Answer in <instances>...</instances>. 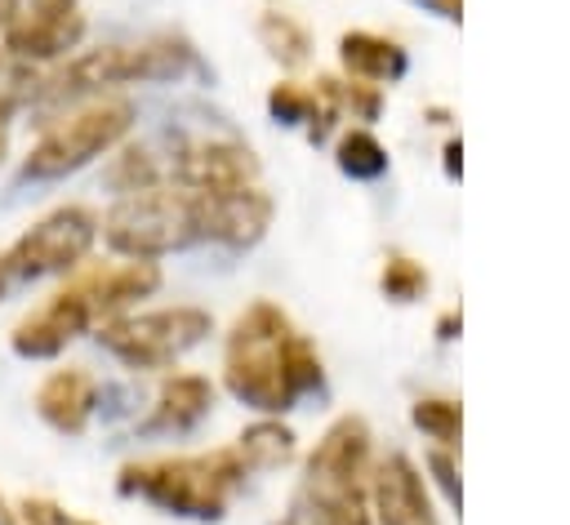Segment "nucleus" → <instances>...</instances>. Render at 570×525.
Wrapping results in <instances>:
<instances>
[{
  "mask_svg": "<svg viewBox=\"0 0 570 525\" xmlns=\"http://www.w3.org/2000/svg\"><path fill=\"white\" fill-rule=\"evenodd\" d=\"M223 383L258 414H285L303 392L321 387V356L307 334L272 298H254L223 347Z\"/></svg>",
  "mask_w": 570,
  "mask_h": 525,
  "instance_id": "nucleus-1",
  "label": "nucleus"
},
{
  "mask_svg": "<svg viewBox=\"0 0 570 525\" xmlns=\"http://www.w3.org/2000/svg\"><path fill=\"white\" fill-rule=\"evenodd\" d=\"M245 463L236 445L209 449V454H178V458H147L120 467V494H142L147 503L196 516V521H218L227 512V498L245 485Z\"/></svg>",
  "mask_w": 570,
  "mask_h": 525,
  "instance_id": "nucleus-2",
  "label": "nucleus"
},
{
  "mask_svg": "<svg viewBox=\"0 0 570 525\" xmlns=\"http://www.w3.org/2000/svg\"><path fill=\"white\" fill-rule=\"evenodd\" d=\"M191 67V44L183 36H151L142 44H98L85 53H71L58 71L40 76L36 98L45 107H62L76 98H102L111 85L134 80H169Z\"/></svg>",
  "mask_w": 570,
  "mask_h": 525,
  "instance_id": "nucleus-3",
  "label": "nucleus"
},
{
  "mask_svg": "<svg viewBox=\"0 0 570 525\" xmlns=\"http://www.w3.org/2000/svg\"><path fill=\"white\" fill-rule=\"evenodd\" d=\"M102 240L125 258H160L196 240L191 196L178 182H151L142 191L116 196V205L98 218Z\"/></svg>",
  "mask_w": 570,
  "mask_h": 525,
  "instance_id": "nucleus-4",
  "label": "nucleus"
},
{
  "mask_svg": "<svg viewBox=\"0 0 570 525\" xmlns=\"http://www.w3.org/2000/svg\"><path fill=\"white\" fill-rule=\"evenodd\" d=\"M129 129H134V102L94 98V102L76 107L71 116H58L45 125V133L36 138V147L22 160V178H31V182L62 178V174L89 165L94 156L111 151Z\"/></svg>",
  "mask_w": 570,
  "mask_h": 525,
  "instance_id": "nucleus-5",
  "label": "nucleus"
},
{
  "mask_svg": "<svg viewBox=\"0 0 570 525\" xmlns=\"http://www.w3.org/2000/svg\"><path fill=\"white\" fill-rule=\"evenodd\" d=\"M214 329V316L205 307L178 303V307H156V311H125L102 320L98 343L129 369H165L174 365L183 351H191L196 343H205V334Z\"/></svg>",
  "mask_w": 570,
  "mask_h": 525,
  "instance_id": "nucleus-6",
  "label": "nucleus"
},
{
  "mask_svg": "<svg viewBox=\"0 0 570 525\" xmlns=\"http://www.w3.org/2000/svg\"><path fill=\"white\" fill-rule=\"evenodd\" d=\"M98 240V214L85 205H62L31 222L4 254L13 262V276H53L76 271Z\"/></svg>",
  "mask_w": 570,
  "mask_h": 525,
  "instance_id": "nucleus-7",
  "label": "nucleus"
},
{
  "mask_svg": "<svg viewBox=\"0 0 570 525\" xmlns=\"http://www.w3.org/2000/svg\"><path fill=\"white\" fill-rule=\"evenodd\" d=\"M0 36L18 62H58L85 36L76 0H0Z\"/></svg>",
  "mask_w": 570,
  "mask_h": 525,
  "instance_id": "nucleus-8",
  "label": "nucleus"
},
{
  "mask_svg": "<svg viewBox=\"0 0 570 525\" xmlns=\"http://www.w3.org/2000/svg\"><path fill=\"white\" fill-rule=\"evenodd\" d=\"M370 467H374L370 423L361 414H338L325 427V436L316 440V449L307 454L298 489H312V494H365Z\"/></svg>",
  "mask_w": 570,
  "mask_h": 525,
  "instance_id": "nucleus-9",
  "label": "nucleus"
},
{
  "mask_svg": "<svg viewBox=\"0 0 570 525\" xmlns=\"http://www.w3.org/2000/svg\"><path fill=\"white\" fill-rule=\"evenodd\" d=\"M169 182H178L191 196H232V191H245L258 182V160L240 142H223V138L191 142L174 156Z\"/></svg>",
  "mask_w": 570,
  "mask_h": 525,
  "instance_id": "nucleus-10",
  "label": "nucleus"
},
{
  "mask_svg": "<svg viewBox=\"0 0 570 525\" xmlns=\"http://www.w3.org/2000/svg\"><path fill=\"white\" fill-rule=\"evenodd\" d=\"M67 285L85 298V307H89V316H94V325H98V320L125 316L134 303L151 298V294L160 289V267H156L151 258L94 262V267H76V276H71Z\"/></svg>",
  "mask_w": 570,
  "mask_h": 525,
  "instance_id": "nucleus-11",
  "label": "nucleus"
},
{
  "mask_svg": "<svg viewBox=\"0 0 570 525\" xmlns=\"http://www.w3.org/2000/svg\"><path fill=\"white\" fill-rule=\"evenodd\" d=\"M191 218H196V240H218V245L245 249L267 231L272 196L263 191V182L232 191V196H191Z\"/></svg>",
  "mask_w": 570,
  "mask_h": 525,
  "instance_id": "nucleus-12",
  "label": "nucleus"
},
{
  "mask_svg": "<svg viewBox=\"0 0 570 525\" xmlns=\"http://www.w3.org/2000/svg\"><path fill=\"white\" fill-rule=\"evenodd\" d=\"M365 494H370V521L374 525H436L428 485L405 454L374 458Z\"/></svg>",
  "mask_w": 570,
  "mask_h": 525,
  "instance_id": "nucleus-13",
  "label": "nucleus"
},
{
  "mask_svg": "<svg viewBox=\"0 0 570 525\" xmlns=\"http://www.w3.org/2000/svg\"><path fill=\"white\" fill-rule=\"evenodd\" d=\"M89 325H94V316H89L85 298H80L71 285H62V289H53L36 311H27V316L13 325L9 343H13L18 356L45 360V356H58V351H62L71 338H80Z\"/></svg>",
  "mask_w": 570,
  "mask_h": 525,
  "instance_id": "nucleus-14",
  "label": "nucleus"
},
{
  "mask_svg": "<svg viewBox=\"0 0 570 525\" xmlns=\"http://www.w3.org/2000/svg\"><path fill=\"white\" fill-rule=\"evenodd\" d=\"M94 405H98V378L85 369V365H67V369H53L40 392H36V409L40 418L62 432V436H80L94 418Z\"/></svg>",
  "mask_w": 570,
  "mask_h": 525,
  "instance_id": "nucleus-15",
  "label": "nucleus"
},
{
  "mask_svg": "<svg viewBox=\"0 0 570 525\" xmlns=\"http://www.w3.org/2000/svg\"><path fill=\"white\" fill-rule=\"evenodd\" d=\"M214 409V383L205 374H169L156 392V405L142 432H187Z\"/></svg>",
  "mask_w": 570,
  "mask_h": 525,
  "instance_id": "nucleus-16",
  "label": "nucleus"
},
{
  "mask_svg": "<svg viewBox=\"0 0 570 525\" xmlns=\"http://www.w3.org/2000/svg\"><path fill=\"white\" fill-rule=\"evenodd\" d=\"M338 62L352 80L365 85H387L405 71V49L379 31H343L338 40Z\"/></svg>",
  "mask_w": 570,
  "mask_h": 525,
  "instance_id": "nucleus-17",
  "label": "nucleus"
},
{
  "mask_svg": "<svg viewBox=\"0 0 570 525\" xmlns=\"http://www.w3.org/2000/svg\"><path fill=\"white\" fill-rule=\"evenodd\" d=\"M276 525H374L370 494H312L294 489L289 512Z\"/></svg>",
  "mask_w": 570,
  "mask_h": 525,
  "instance_id": "nucleus-18",
  "label": "nucleus"
},
{
  "mask_svg": "<svg viewBox=\"0 0 570 525\" xmlns=\"http://www.w3.org/2000/svg\"><path fill=\"white\" fill-rule=\"evenodd\" d=\"M294 449H298L294 432L285 423H276V418H258L236 436V454H240L245 472H276V467H285L294 458Z\"/></svg>",
  "mask_w": 570,
  "mask_h": 525,
  "instance_id": "nucleus-19",
  "label": "nucleus"
},
{
  "mask_svg": "<svg viewBox=\"0 0 570 525\" xmlns=\"http://www.w3.org/2000/svg\"><path fill=\"white\" fill-rule=\"evenodd\" d=\"M258 40L263 49L281 62V67H303L307 53H312V31L294 18V13H281V9H267L258 18Z\"/></svg>",
  "mask_w": 570,
  "mask_h": 525,
  "instance_id": "nucleus-20",
  "label": "nucleus"
},
{
  "mask_svg": "<svg viewBox=\"0 0 570 525\" xmlns=\"http://www.w3.org/2000/svg\"><path fill=\"white\" fill-rule=\"evenodd\" d=\"M334 160L347 178H379L387 169V151L370 129H343L334 142Z\"/></svg>",
  "mask_w": 570,
  "mask_h": 525,
  "instance_id": "nucleus-21",
  "label": "nucleus"
},
{
  "mask_svg": "<svg viewBox=\"0 0 570 525\" xmlns=\"http://www.w3.org/2000/svg\"><path fill=\"white\" fill-rule=\"evenodd\" d=\"M410 418H414V427L428 440H436V449H454L459 445V427H463L459 400H450V396H419Z\"/></svg>",
  "mask_w": 570,
  "mask_h": 525,
  "instance_id": "nucleus-22",
  "label": "nucleus"
},
{
  "mask_svg": "<svg viewBox=\"0 0 570 525\" xmlns=\"http://www.w3.org/2000/svg\"><path fill=\"white\" fill-rule=\"evenodd\" d=\"M165 174H160V165H156V156L147 151V147H125L116 160H111V169H107V182L125 196V191H142V187H151V182H160Z\"/></svg>",
  "mask_w": 570,
  "mask_h": 525,
  "instance_id": "nucleus-23",
  "label": "nucleus"
},
{
  "mask_svg": "<svg viewBox=\"0 0 570 525\" xmlns=\"http://www.w3.org/2000/svg\"><path fill=\"white\" fill-rule=\"evenodd\" d=\"M379 289H383L392 303H414V298H423V289H428V271H423V262H414L410 254H387V262H383V271H379Z\"/></svg>",
  "mask_w": 570,
  "mask_h": 525,
  "instance_id": "nucleus-24",
  "label": "nucleus"
},
{
  "mask_svg": "<svg viewBox=\"0 0 570 525\" xmlns=\"http://www.w3.org/2000/svg\"><path fill=\"white\" fill-rule=\"evenodd\" d=\"M267 111L276 116V120H285V125H307V116H312V85H298V80H281V85H272V93H267Z\"/></svg>",
  "mask_w": 570,
  "mask_h": 525,
  "instance_id": "nucleus-25",
  "label": "nucleus"
},
{
  "mask_svg": "<svg viewBox=\"0 0 570 525\" xmlns=\"http://www.w3.org/2000/svg\"><path fill=\"white\" fill-rule=\"evenodd\" d=\"M379 107H383L379 85H365V80H352V76L343 80V116H352V120H374Z\"/></svg>",
  "mask_w": 570,
  "mask_h": 525,
  "instance_id": "nucleus-26",
  "label": "nucleus"
},
{
  "mask_svg": "<svg viewBox=\"0 0 570 525\" xmlns=\"http://www.w3.org/2000/svg\"><path fill=\"white\" fill-rule=\"evenodd\" d=\"M18 516H22L27 525H94V521H80V516H71V512H62V507L49 503V498H27Z\"/></svg>",
  "mask_w": 570,
  "mask_h": 525,
  "instance_id": "nucleus-27",
  "label": "nucleus"
},
{
  "mask_svg": "<svg viewBox=\"0 0 570 525\" xmlns=\"http://www.w3.org/2000/svg\"><path fill=\"white\" fill-rule=\"evenodd\" d=\"M428 467L436 472V485L445 489V498L459 503V481H454L459 467H454V449H432V454H428Z\"/></svg>",
  "mask_w": 570,
  "mask_h": 525,
  "instance_id": "nucleus-28",
  "label": "nucleus"
},
{
  "mask_svg": "<svg viewBox=\"0 0 570 525\" xmlns=\"http://www.w3.org/2000/svg\"><path fill=\"white\" fill-rule=\"evenodd\" d=\"M419 4L436 9V13H441V18H450V22H459V9H463V0H419Z\"/></svg>",
  "mask_w": 570,
  "mask_h": 525,
  "instance_id": "nucleus-29",
  "label": "nucleus"
},
{
  "mask_svg": "<svg viewBox=\"0 0 570 525\" xmlns=\"http://www.w3.org/2000/svg\"><path fill=\"white\" fill-rule=\"evenodd\" d=\"M9 285H13V262H9V254H0V298L9 294Z\"/></svg>",
  "mask_w": 570,
  "mask_h": 525,
  "instance_id": "nucleus-30",
  "label": "nucleus"
},
{
  "mask_svg": "<svg viewBox=\"0 0 570 525\" xmlns=\"http://www.w3.org/2000/svg\"><path fill=\"white\" fill-rule=\"evenodd\" d=\"M445 174H459V142H445Z\"/></svg>",
  "mask_w": 570,
  "mask_h": 525,
  "instance_id": "nucleus-31",
  "label": "nucleus"
},
{
  "mask_svg": "<svg viewBox=\"0 0 570 525\" xmlns=\"http://www.w3.org/2000/svg\"><path fill=\"white\" fill-rule=\"evenodd\" d=\"M454 325H459V311H445V316H441V325H436V329H441V338H454Z\"/></svg>",
  "mask_w": 570,
  "mask_h": 525,
  "instance_id": "nucleus-32",
  "label": "nucleus"
},
{
  "mask_svg": "<svg viewBox=\"0 0 570 525\" xmlns=\"http://www.w3.org/2000/svg\"><path fill=\"white\" fill-rule=\"evenodd\" d=\"M4 151H9V138H4V125H0V160H4Z\"/></svg>",
  "mask_w": 570,
  "mask_h": 525,
  "instance_id": "nucleus-33",
  "label": "nucleus"
}]
</instances>
